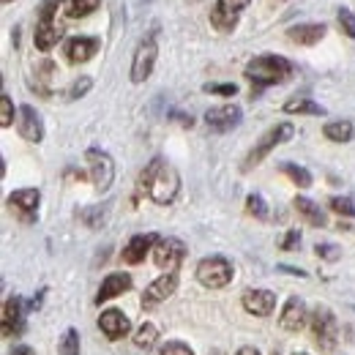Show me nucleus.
<instances>
[{
	"mask_svg": "<svg viewBox=\"0 0 355 355\" xmlns=\"http://www.w3.org/2000/svg\"><path fill=\"white\" fill-rule=\"evenodd\" d=\"M139 191H145L156 205H170V202H175L178 191H180V175L170 162L156 156L139 173Z\"/></svg>",
	"mask_w": 355,
	"mask_h": 355,
	"instance_id": "1",
	"label": "nucleus"
},
{
	"mask_svg": "<svg viewBox=\"0 0 355 355\" xmlns=\"http://www.w3.org/2000/svg\"><path fill=\"white\" fill-rule=\"evenodd\" d=\"M243 74H246V80H252L257 85V90H260V88H268V85H279V83L290 80L293 77V63L287 58H282V55H257V58H252L246 63Z\"/></svg>",
	"mask_w": 355,
	"mask_h": 355,
	"instance_id": "2",
	"label": "nucleus"
},
{
	"mask_svg": "<svg viewBox=\"0 0 355 355\" xmlns=\"http://www.w3.org/2000/svg\"><path fill=\"white\" fill-rule=\"evenodd\" d=\"M197 282L208 290H222L232 282V263L222 254H211L205 260H200L197 266Z\"/></svg>",
	"mask_w": 355,
	"mask_h": 355,
	"instance_id": "3",
	"label": "nucleus"
},
{
	"mask_svg": "<svg viewBox=\"0 0 355 355\" xmlns=\"http://www.w3.org/2000/svg\"><path fill=\"white\" fill-rule=\"evenodd\" d=\"M156 58H159V44H156V31H150L139 44L134 49V58H132V77L134 85L145 83L150 74H153V66H156Z\"/></svg>",
	"mask_w": 355,
	"mask_h": 355,
	"instance_id": "4",
	"label": "nucleus"
},
{
	"mask_svg": "<svg viewBox=\"0 0 355 355\" xmlns=\"http://www.w3.org/2000/svg\"><path fill=\"white\" fill-rule=\"evenodd\" d=\"M293 123H276L273 129H268L260 139H257V145L249 150V156H246V162H243V170H252V167H257L263 159H266L268 153L276 148V145H282V142H287V139H293Z\"/></svg>",
	"mask_w": 355,
	"mask_h": 355,
	"instance_id": "5",
	"label": "nucleus"
},
{
	"mask_svg": "<svg viewBox=\"0 0 355 355\" xmlns=\"http://www.w3.org/2000/svg\"><path fill=\"white\" fill-rule=\"evenodd\" d=\"M85 162H88V173L93 186L98 191H110V186L115 180V162H112V156L107 150H101V148H88L85 150Z\"/></svg>",
	"mask_w": 355,
	"mask_h": 355,
	"instance_id": "6",
	"label": "nucleus"
},
{
	"mask_svg": "<svg viewBox=\"0 0 355 355\" xmlns=\"http://www.w3.org/2000/svg\"><path fill=\"white\" fill-rule=\"evenodd\" d=\"M311 334H314V342L322 347V350H334L336 342H339V322H336V314L328 309V306H317L311 314Z\"/></svg>",
	"mask_w": 355,
	"mask_h": 355,
	"instance_id": "7",
	"label": "nucleus"
},
{
	"mask_svg": "<svg viewBox=\"0 0 355 355\" xmlns=\"http://www.w3.org/2000/svg\"><path fill=\"white\" fill-rule=\"evenodd\" d=\"M183 257H186V243L178 241V238H162L156 243V249H153V263L162 268L164 273L178 270L180 263H183Z\"/></svg>",
	"mask_w": 355,
	"mask_h": 355,
	"instance_id": "8",
	"label": "nucleus"
},
{
	"mask_svg": "<svg viewBox=\"0 0 355 355\" xmlns=\"http://www.w3.org/2000/svg\"><path fill=\"white\" fill-rule=\"evenodd\" d=\"M243 121V112L238 104H222V107H211L205 112V126L216 134H227L232 132L235 126H241Z\"/></svg>",
	"mask_w": 355,
	"mask_h": 355,
	"instance_id": "9",
	"label": "nucleus"
},
{
	"mask_svg": "<svg viewBox=\"0 0 355 355\" xmlns=\"http://www.w3.org/2000/svg\"><path fill=\"white\" fill-rule=\"evenodd\" d=\"M178 290V270L173 273H162L156 282H150L142 293V309H156L159 304H164L167 298H173Z\"/></svg>",
	"mask_w": 355,
	"mask_h": 355,
	"instance_id": "10",
	"label": "nucleus"
},
{
	"mask_svg": "<svg viewBox=\"0 0 355 355\" xmlns=\"http://www.w3.org/2000/svg\"><path fill=\"white\" fill-rule=\"evenodd\" d=\"M39 202H42V191H39V189H19V191L8 194V208H11L25 224L36 222Z\"/></svg>",
	"mask_w": 355,
	"mask_h": 355,
	"instance_id": "11",
	"label": "nucleus"
},
{
	"mask_svg": "<svg viewBox=\"0 0 355 355\" xmlns=\"http://www.w3.org/2000/svg\"><path fill=\"white\" fill-rule=\"evenodd\" d=\"M162 238L156 235V232H142V235H134L132 241L123 246V263H129V266H139L142 260H145V254H153V249H156V243H159Z\"/></svg>",
	"mask_w": 355,
	"mask_h": 355,
	"instance_id": "12",
	"label": "nucleus"
},
{
	"mask_svg": "<svg viewBox=\"0 0 355 355\" xmlns=\"http://www.w3.org/2000/svg\"><path fill=\"white\" fill-rule=\"evenodd\" d=\"M98 328L110 342H118L132 331V322L121 309H107L101 311V317H98Z\"/></svg>",
	"mask_w": 355,
	"mask_h": 355,
	"instance_id": "13",
	"label": "nucleus"
},
{
	"mask_svg": "<svg viewBox=\"0 0 355 355\" xmlns=\"http://www.w3.org/2000/svg\"><path fill=\"white\" fill-rule=\"evenodd\" d=\"M306 320H309V311H306L304 298H298V295L287 298L284 309H282V314H279V325H282L284 331L295 334V331H301V328L306 325Z\"/></svg>",
	"mask_w": 355,
	"mask_h": 355,
	"instance_id": "14",
	"label": "nucleus"
},
{
	"mask_svg": "<svg viewBox=\"0 0 355 355\" xmlns=\"http://www.w3.org/2000/svg\"><path fill=\"white\" fill-rule=\"evenodd\" d=\"M17 129H19V134H22V139H28V142H42V139H44V123H42V115H39L31 104H22V107H19Z\"/></svg>",
	"mask_w": 355,
	"mask_h": 355,
	"instance_id": "15",
	"label": "nucleus"
},
{
	"mask_svg": "<svg viewBox=\"0 0 355 355\" xmlns=\"http://www.w3.org/2000/svg\"><path fill=\"white\" fill-rule=\"evenodd\" d=\"M22 317H25V304H22V298H19V295L6 298V304H3V336H6V339L22 334Z\"/></svg>",
	"mask_w": 355,
	"mask_h": 355,
	"instance_id": "16",
	"label": "nucleus"
},
{
	"mask_svg": "<svg viewBox=\"0 0 355 355\" xmlns=\"http://www.w3.org/2000/svg\"><path fill=\"white\" fill-rule=\"evenodd\" d=\"M241 304H243V309L249 311V314H254V317H268L276 309V295L270 290H246Z\"/></svg>",
	"mask_w": 355,
	"mask_h": 355,
	"instance_id": "17",
	"label": "nucleus"
},
{
	"mask_svg": "<svg viewBox=\"0 0 355 355\" xmlns=\"http://www.w3.org/2000/svg\"><path fill=\"white\" fill-rule=\"evenodd\" d=\"M98 46H101V42L93 36H74L66 42V58H69V63H88L98 52Z\"/></svg>",
	"mask_w": 355,
	"mask_h": 355,
	"instance_id": "18",
	"label": "nucleus"
},
{
	"mask_svg": "<svg viewBox=\"0 0 355 355\" xmlns=\"http://www.w3.org/2000/svg\"><path fill=\"white\" fill-rule=\"evenodd\" d=\"M129 290H132V276H129V273H110V276L101 282V287H98L96 304L112 301V298H118V295H123V293H129Z\"/></svg>",
	"mask_w": 355,
	"mask_h": 355,
	"instance_id": "19",
	"label": "nucleus"
},
{
	"mask_svg": "<svg viewBox=\"0 0 355 355\" xmlns=\"http://www.w3.org/2000/svg\"><path fill=\"white\" fill-rule=\"evenodd\" d=\"M325 31H328V28H325L322 22H304V25H293V28L287 31V39L295 42V44L311 46L325 36Z\"/></svg>",
	"mask_w": 355,
	"mask_h": 355,
	"instance_id": "20",
	"label": "nucleus"
},
{
	"mask_svg": "<svg viewBox=\"0 0 355 355\" xmlns=\"http://www.w3.org/2000/svg\"><path fill=\"white\" fill-rule=\"evenodd\" d=\"M60 36H63V31L55 25V19H39V25H36V33H33V44L36 49H42V52H49L52 46L60 42Z\"/></svg>",
	"mask_w": 355,
	"mask_h": 355,
	"instance_id": "21",
	"label": "nucleus"
},
{
	"mask_svg": "<svg viewBox=\"0 0 355 355\" xmlns=\"http://www.w3.org/2000/svg\"><path fill=\"white\" fill-rule=\"evenodd\" d=\"M293 205H295V211L311 224V227H325L328 219H325V211L317 205V202H311L309 197H295L293 200Z\"/></svg>",
	"mask_w": 355,
	"mask_h": 355,
	"instance_id": "22",
	"label": "nucleus"
},
{
	"mask_svg": "<svg viewBox=\"0 0 355 355\" xmlns=\"http://www.w3.org/2000/svg\"><path fill=\"white\" fill-rule=\"evenodd\" d=\"M322 134L331 142H350L355 137V126L350 121H331V123L322 126Z\"/></svg>",
	"mask_w": 355,
	"mask_h": 355,
	"instance_id": "23",
	"label": "nucleus"
},
{
	"mask_svg": "<svg viewBox=\"0 0 355 355\" xmlns=\"http://www.w3.org/2000/svg\"><path fill=\"white\" fill-rule=\"evenodd\" d=\"M284 112L287 115H325V107L311 98H290L284 104Z\"/></svg>",
	"mask_w": 355,
	"mask_h": 355,
	"instance_id": "24",
	"label": "nucleus"
},
{
	"mask_svg": "<svg viewBox=\"0 0 355 355\" xmlns=\"http://www.w3.org/2000/svg\"><path fill=\"white\" fill-rule=\"evenodd\" d=\"M156 339H159V328H156L153 322H142L139 331L134 334V345H137L139 350H150V347L156 345Z\"/></svg>",
	"mask_w": 355,
	"mask_h": 355,
	"instance_id": "25",
	"label": "nucleus"
},
{
	"mask_svg": "<svg viewBox=\"0 0 355 355\" xmlns=\"http://www.w3.org/2000/svg\"><path fill=\"white\" fill-rule=\"evenodd\" d=\"M282 173L290 178L298 189H309L311 186V173L306 167H301V164H293V162H287V164H282Z\"/></svg>",
	"mask_w": 355,
	"mask_h": 355,
	"instance_id": "26",
	"label": "nucleus"
},
{
	"mask_svg": "<svg viewBox=\"0 0 355 355\" xmlns=\"http://www.w3.org/2000/svg\"><path fill=\"white\" fill-rule=\"evenodd\" d=\"M58 355H80V334L77 328H69L63 339L58 342Z\"/></svg>",
	"mask_w": 355,
	"mask_h": 355,
	"instance_id": "27",
	"label": "nucleus"
},
{
	"mask_svg": "<svg viewBox=\"0 0 355 355\" xmlns=\"http://www.w3.org/2000/svg\"><path fill=\"white\" fill-rule=\"evenodd\" d=\"M98 3L101 0H69V6H66V14L69 17H88V14H93L96 8H98Z\"/></svg>",
	"mask_w": 355,
	"mask_h": 355,
	"instance_id": "28",
	"label": "nucleus"
},
{
	"mask_svg": "<svg viewBox=\"0 0 355 355\" xmlns=\"http://www.w3.org/2000/svg\"><path fill=\"white\" fill-rule=\"evenodd\" d=\"M246 211L254 216V219H268V202H266V197L263 194H249L246 197Z\"/></svg>",
	"mask_w": 355,
	"mask_h": 355,
	"instance_id": "29",
	"label": "nucleus"
},
{
	"mask_svg": "<svg viewBox=\"0 0 355 355\" xmlns=\"http://www.w3.org/2000/svg\"><path fill=\"white\" fill-rule=\"evenodd\" d=\"M211 22H214V28H216V31H222V33H230V31L238 25V19H235V17H227V14H222L216 6L211 8Z\"/></svg>",
	"mask_w": 355,
	"mask_h": 355,
	"instance_id": "30",
	"label": "nucleus"
},
{
	"mask_svg": "<svg viewBox=\"0 0 355 355\" xmlns=\"http://www.w3.org/2000/svg\"><path fill=\"white\" fill-rule=\"evenodd\" d=\"M328 205H331V211H336L339 216H350V219H355V205L350 197H331Z\"/></svg>",
	"mask_w": 355,
	"mask_h": 355,
	"instance_id": "31",
	"label": "nucleus"
},
{
	"mask_svg": "<svg viewBox=\"0 0 355 355\" xmlns=\"http://www.w3.org/2000/svg\"><path fill=\"white\" fill-rule=\"evenodd\" d=\"M246 6H249V0H216V8L227 17H235V19L243 14Z\"/></svg>",
	"mask_w": 355,
	"mask_h": 355,
	"instance_id": "32",
	"label": "nucleus"
},
{
	"mask_svg": "<svg viewBox=\"0 0 355 355\" xmlns=\"http://www.w3.org/2000/svg\"><path fill=\"white\" fill-rule=\"evenodd\" d=\"M11 123H14V101H11L8 93H3L0 96V126L8 129Z\"/></svg>",
	"mask_w": 355,
	"mask_h": 355,
	"instance_id": "33",
	"label": "nucleus"
},
{
	"mask_svg": "<svg viewBox=\"0 0 355 355\" xmlns=\"http://www.w3.org/2000/svg\"><path fill=\"white\" fill-rule=\"evenodd\" d=\"M336 19H339L342 33H345V36H350V39L355 42V14H353V11H350V8H339Z\"/></svg>",
	"mask_w": 355,
	"mask_h": 355,
	"instance_id": "34",
	"label": "nucleus"
},
{
	"mask_svg": "<svg viewBox=\"0 0 355 355\" xmlns=\"http://www.w3.org/2000/svg\"><path fill=\"white\" fill-rule=\"evenodd\" d=\"M202 90H205V93H214V96L230 98V96L238 93V85H235V83H208V85H202Z\"/></svg>",
	"mask_w": 355,
	"mask_h": 355,
	"instance_id": "35",
	"label": "nucleus"
},
{
	"mask_svg": "<svg viewBox=\"0 0 355 355\" xmlns=\"http://www.w3.org/2000/svg\"><path fill=\"white\" fill-rule=\"evenodd\" d=\"M90 88H93V80H90V77H80L71 88L66 90V96H69V101H77V98H83Z\"/></svg>",
	"mask_w": 355,
	"mask_h": 355,
	"instance_id": "36",
	"label": "nucleus"
},
{
	"mask_svg": "<svg viewBox=\"0 0 355 355\" xmlns=\"http://www.w3.org/2000/svg\"><path fill=\"white\" fill-rule=\"evenodd\" d=\"M314 252H317V257H322V260H328V263H336V260L342 257V249L334 246V243H317Z\"/></svg>",
	"mask_w": 355,
	"mask_h": 355,
	"instance_id": "37",
	"label": "nucleus"
},
{
	"mask_svg": "<svg viewBox=\"0 0 355 355\" xmlns=\"http://www.w3.org/2000/svg\"><path fill=\"white\" fill-rule=\"evenodd\" d=\"M159 355H194V350L183 342H167V345H162Z\"/></svg>",
	"mask_w": 355,
	"mask_h": 355,
	"instance_id": "38",
	"label": "nucleus"
},
{
	"mask_svg": "<svg viewBox=\"0 0 355 355\" xmlns=\"http://www.w3.org/2000/svg\"><path fill=\"white\" fill-rule=\"evenodd\" d=\"M298 246H301V232L298 230H287V235L279 241V249H284V252H293Z\"/></svg>",
	"mask_w": 355,
	"mask_h": 355,
	"instance_id": "39",
	"label": "nucleus"
},
{
	"mask_svg": "<svg viewBox=\"0 0 355 355\" xmlns=\"http://www.w3.org/2000/svg\"><path fill=\"white\" fill-rule=\"evenodd\" d=\"M58 6H60V0H44L42 6H39V19H55V14H58Z\"/></svg>",
	"mask_w": 355,
	"mask_h": 355,
	"instance_id": "40",
	"label": "nucleus"
},
{
	"mask_svg": "<svg viewBox=\"0 0 355 355\" xmlns=\"http://www.w3.org/2000/svg\"><path fill=\"white\" fill-rule=\"evenodd\" d=\"M279 270H284V273H295V276H306V270H301V268H290V266H279Z\"/></svg>",
	"mask_w": 355,
	"mask_h": 355,
	"instance_id": "41",
	"label": "nucleus"
},
{
	"mask_svg": "<svg viewBox=\"0 0 355 355\" xmlns=\"http://www.w3.org/2000/svg\"><path fill=\"white\" fill-rule=\"evenodd\" d=\"M235 355H260V350H257V347H249V345H246V347H241V350H238Z\"/></svg>",
	"mask_w": 355,
	"mask_h": 355,
	"instance_id": "42",
	"label": "nucleus"
},
{
	"mask_svg": "<svg viewBox=\"0 0 355 355\" xmlns=\"http://www.w3.org/2000/svg\"><path fill=\"white\" fill-rule=\"evenodd\" d=\"M14 355H36V353H33L31 347H25V345H22V347H17V350H14Z\"/></svg>",
	"mask_w": 355,
	"mask_h": 355,
	"instance_id": "43",
	"label": "nucleus"
},
{
	"mask_svg": "<svg viewBox=\"0 0 355 355\" xmlns=\"http://www.w3.org/2000/svg\"><path fill=\"white\" fill-rule=\"evenodd\" d=\"M211 355H224L222 350H211Z\"/></svg>",
	"mask_w": 355,
	"mask_h": 355,
	"instance_id": "44",
	"label": "nucleus"
},
{
	"mask_svg": "<svg viewBox=\"0 0 355 355\" xmlns=\"http://www.w3.org/2000/svg\"><path fill=\"white\" fill-rule=\"evenodd\" d=\"M3 3H11V0H3Z\"/></svg>",
	"mask_w": 355,
	"mask_h": 355,
	"instance_id": "45",
	"label": "nucleus"
},
{
	"mask_svg": "<svg viewBox=\"0 0 355 355\" xmlns=\"http://www.w3.org/2000/svg\"><path fill=\"white\" fill-rule=\"evenodd\" d=\"M298 355H306V353H298Z\"/></svg>",
	"mask_w": 355,
	"mask_h": 355,
	"instance_id": "46",
	"label": "nucleus"
},
{
	"mask_svg": "<svg viewBox=\"0 0 355 355\" xmlns=\"http://www.w3.org/2000/svg\"><path fill=\"white\" fill-rule=\"evenodd\" d=\"M273 355H279V353H273Z\"/></svg>",
	"mask_w": 355,
	"mask_h": 355,
	"instance_id": "47",
	"label": "nucleus"
}]
</instances>
